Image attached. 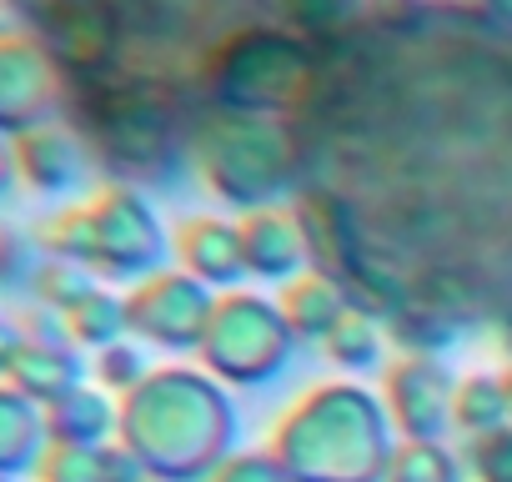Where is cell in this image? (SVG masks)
Here are the masks:
<instances>
[{
	"instance_id": "obj_2",
	"label": "cell",
	"mask_w": 512,
	"mask_h": 482,
	"mask_svg": "<svg viewBox=\"0 0 512 482\" xmlns=\"http://www.w3.org/2000/svg\"><path fill=\"white\" fill-rule=\"evenodd\" d=\"M0 482H11V477H0Z\"/></svg>"
},
{
	"instance_id": "obj_1",
	"label": "cell",
	"mask_w": 512,
	"mask_h": 482,
	"mask_svg": "<svg viewBox=\"0 0 512 482\" xmlns=\"http://www.w3.org/2000/svg\"><path fill=\"white\" fill-rule=\"evenodd\" d=\"M36 452H41V422L31 402L16 392H0V477L31 467Z\"/></svg>"
}]
</instances>
